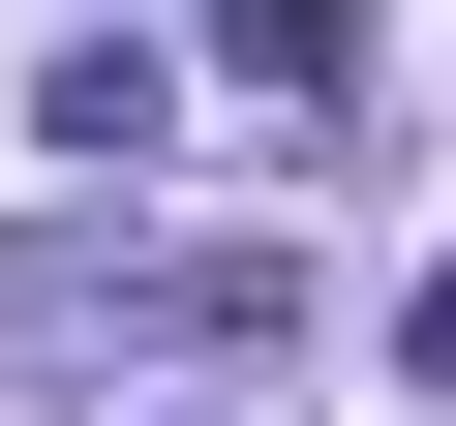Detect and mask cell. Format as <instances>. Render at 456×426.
<instances>
[{
	"label": "cell",
	"mask_w": 456,
	"mask_h": 426,
	"mask_svg": "<svg viewBox=\"0 0 456 426\" xmlns=\"http://www.w3.org/2000/svg\"><path fill=\"white\" fill-rule=\"evenodd\" d=\"M213 92H274V122H335V92H365V0H213Z\"/></svg>",
	"instance_id": "7a4b0ae2"
},
{
	"label": "cell",
	"mask_w": 456,
	"mask_h": 426,
	"mask_svg": "<svg viewBox=\"0 0 456 426\" xmlns=\"http://www.w3.org/2000/svg\"><path fill=\"white\" fill-rule=\"evenodd\" d=\"M31 152H61V183H152V152H183V92H152V31H92V61L31 92Z\"/></svg>",
	"instance_id": "6da1fadb"
},
{
	"label": "cell",
	"mask_w": 456,
	"mask_h": 426,
	"mask_svg": "<svg viewBox=\"0 0 456 426\" xmlns=\"http://www.w3.org/2000/svg\"><path fill=\"white\" fill-rule=\"evenodd\" d=\"M395 396H456V274H426V305H395Z\"/></svg>",
	"instance_id": "3957f363"
}]
</instances>
